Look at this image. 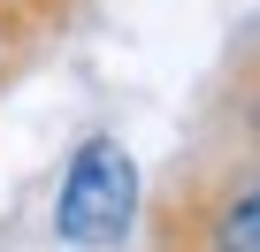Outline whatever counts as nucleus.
<instances>
[{
	"instance_id": "obj_2",
	"label": "nucleus",
	"mask_w": 260,
	"mask_h": 252,
	"mask_svg": "<svg viewBox=\"0 0 260 252\" xmlns=\"http://www.w3.org/2000/svg\"><path fill=\"white\" fill-rule=\"evenodd\" d=\"M138 206H146L138 153L107 130L77 138V153L61 161V184H54V237L77 252H115L138 229Z\"/></svg>"
},
{
	"instance_id": "obj_1",
	"label": "nucleus",
	"mask_w": 260,
	"mask_h": 252,
	"mask_svg": "<svg viewBox=\"0 0 260 252\" xmlns=\"http://www.w3.org/2000/svg\"><path fill=\"white\" fill-rule=\"evenodd\" d=\"M146 252H260V153L199 130L153 191Z\"/></svg>"
},
{
	"instance_id": "obj_3",
	"label": "nucleus",
	"mask_w": 260,
	"mask_h": 252,
	"mask_svg": "<svg viewBox=\"0 0 260 252\" xmlns=\"http://www.w3.org/2000/svg\"><path fill=\"white\" fill-rule=\"evenodd\" d=\"M245 46H252V61H260V31H252V39H245Z\"/></svg>"
}]
</instances>
